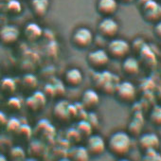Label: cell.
Returning <instances> with one entry per match:
<instances>
[{
	"label": "cell",
	"instance_id": "cell-1",
	"mask_svg": "<svg viewBox=\"0 0 161 161\" xmlns=\"http://www.w3.org/2000/svg\"><path fill=\"white\" fill-rule=\"evenodd\" d=\"M132 146V140L131 136L128 133L119 131L114 133L108 139V143L106 147L110 151L111 153L114 155L122 157L126 155Z\"/></svg>",
	"mask_w": 161,
	"mask_h": 161
},
{
	"label": "cell",
	"instance_id": "cell-2",
	"mask_svg": "<svg viewBox=\"0 0 161 161\" xmlns=\"http://www.w3.org/2000/svg\"><path fill=\"white\" fill-rule=\"evenodd\" d=\"M131 50L130 44L120 38H113L109 41L106 48V52L109 55L110 58L116 59V60H121L128 56L129 52Z\"/></svg>",
	"mask_w": 161,
	"mask_h": 161
},
{
	"label": "cell",
	"instance_id": "cell-3",
	"mask_svg": "<svg viewBox=\"0 0 161 161\" xmlns=\"http://www.w3.org/2000/svg\"><path fill=\"white\" fill-rule=\"evenodd\" d=\"M94 36L92 31L86 28V27H80L75 30V31L72 34V44L74 45L75 47L79 49H86L91 44L93 43Z\"/></svg>",
	"mask_w": 161,
	"mask_h": 161
},
{
	"label": "cell",
	"instance_id": "cell-4",
	"mask_svg": "<svg viewBox=\"0 0 161 161\" xmlns=\"http://www.w3.org/2000/svg\"><path fill=\"white\" fill-rule=\"evenodd\" d=\"M114 93L119 102L123 103H130L136 99V89L132 83L125 80V82H121L117 85Z\"/></svg>",
	"mask_w": 161,
	"mask_h": 161
},
{
	"label": "cell",
	"instance_id": "cell-5",
	"mask_svg": "<svg viewBox=\"0 0 161 161\" xmlns=\"http://www.w3.org/2000/svg\"><path fill=\"white\" fill-rule=\"evenodd\" d=\"M119 31V23L111 17H103L98 25V31L102 38L111 40L117 37Z\"/></svg>",
	"mask_w": 161,
	"mask_h": 161
},
{
	"label": "cell",
	"instance_id": "cell-6",
	"mask_svg": "<svg viewBox=\"0 0 161 161\" xmlns=\"http://www.w3.org/2000/svg\"><path fill=\"white\" fill-rule=\"evenodd\" d=\"M86 60L91 68L100 71V70L103 69L109 64L110 57L107 54L105 49L98 48V49L91 51L87 55Z\"/></svg>",
	"mask_w": 161,
	"mask_h": 161
},
{
	"label": "cell",
	"instance_id": "cell-7",
	"mask_svg": "<svg viewBox=\"0 0 161 161\" xmlns=\"http://www.w3.org/2000/svg\"><path fill=\"white\" fill-rule=\"evenodd\" d=\"M142 16L149 23H158L161 17V6L154 0L148 1L140 7Z\"/></svg>",
	"mask_w": 161,
	"mask_h": 161
},
{
	"label": "cell",
	"instance_id": "cell-8",
	"mask_svg": "<svg viewBox=\"0 0 161 161\" xmlns=\"http://www.w3.org/2000/svg\"><path fill=\"white\" fill-rule=\"evenodd\" d=\"M90 156H99L106 150V143L103 136L99 135H90L86 146Z\"/></svg>",
	"mask_w": 161,
	"mask_h": 161
},
{
	"label": "cell",
	"instance_id": "cell-9",
	"mask_svg": "<svg viewBox=\"0 0 161 161\" xmlns=\"http://www.w3.org/2000/svg\"><path fill=\"white\" fill-rule=\"evenodd\" d=\"M20 36V31L14 25H5L0 28V44L4 46H13Z\"/></svg>",
	"mask_w": 161,
	"mask_h": 161
},
{
	"label": "cell",
	"instance_id": "cell-10",
	"mask_svg": "<svg viewBox=\"0 0 161 161\" xmlns=\"http://www.w3.org/2000/svg\"><path fill=\"white\" fill-rule=\"evenodd\" d=\"M119 8V2L117 0H98L97 12L103 17L113 16Z\"/></svg>",
	"mask_w": 161,
	"mask_h": 161
},
{
	"label": "cell",
	"instance_id": "cell-11",
	"mask_svg": "<svg viewBox=\"0 0 161 161\" xmlns=\"http://www.w3.org/2000/svg\"><path fill=\"white\" fill-rule=\"evenodd\" d=\"M100 104V96L97 91L87 89L82 96V106L86 110H93Z\"/></svg>",
	"mask_w": 161,
	"mask_h": 161
},
{
	"label": "cell",
	"instance_id": "cell-12",
	"mask_svg": "<svg viewBox=\"0 0 161 161\" xmlns=\"http://www.w3.org/2000/svg\"><path fill=\"white\" fill-rule=\"evenodd\" d=\"M64 80L67 86L70 87H77L83 83L84 75L79 68H70L65 72Z\"/></svg>",
	"mask_w": 161,
	"mask_h": 161
},
{
	"label": "cell",
	"instance_id": "cell-13",
	"mask_svg": "<svg viewBox=\"0 0 161 161\" xmlns=\"http://www.w3.org/2000/svg\"><path fill=\"white\" fill-rule=\"evenodd\" d=\"M49 8V0H31V10L32 14L38 17H44Z\"/></svg>",
	"mask_w": 161,
	"mask_h": 161
},
{
	"label": "cell",
	"instance_id": "cell-14",
	"mask_svg": "<svg viewBox=\"0 0 161 161\" xmlns=\"http://www.w3.org/2000/svg\"><path fill=\"white\" fill-rule=\"evenodd\" d=\"M158 145H159V139L157 136L153 133L145 134L141 136L139 138V146L146 152L156 149Z\"/></svg>",
	"mask_w": 161,
	"mask_h": 161
},
{
	"label": "cell",
	"instance_id": "cell-15",
	"mask_svg": "<svg viewBox=\"0 0 161 161\" xmlns=\"http://www.w3.org/2000/svg\"><path fill=\"white\" fill-rule=\"evenodd\" d=\"M24 34L29 41L35 42V41L39 40L41 38V36L43 35V30L38 24L32 22V23H29L25 27Z\"/></svg>",
	"mask_w": 161,
	"mask_h": 161
},
{
	"label": "cell",
	"instance_id": "cell-16",
	"mask_svg": "<svg viewBox=\"0 0 161 161\" xmlns=\"http://www.w3.org/2000/svg\"><path fill=\"white\" fill-rule=\"evenodd\" d=\"M122 70L125 74L129 76H134L139 71V63L137 59L134 57H125L122 63Z\"/></svg>",
	"mask_w": 161,
	"mask_h": 161
},
{
	"label": "cell",
	"instance_id": "cell-17",
	"mask_svg": "<svg viewBox=\"0 0 161 161\" xmlns=\"http://www.w3.org/2000/svg\"><path fill=\"white\" fill-rule=\"evenodd\" d=\"M71 161H89L90 155L86 147H75L70 153Z\"/></svg>",
	"mask_w": 161,
	"mask_h": 161
},
{
	"label": "cell",
	"instance_id": "cell-18",
	"mask_svg": "<svg viewBox=\"0 0 161 161\" xmlns=\"http://www.w3.org/2000/svg\"><path fill=\"white\" fill-rule=\"evenodd\" d=\"M46 103V97L43 93H35L28 100V105L31 109H40L44 107V104Z\"/></svg>",
	"mask_w": 161,
	"mask_h": 161
},
{
	"label": "cell",
	"instance_id": "cell-19",
	"mask_svg": "<svg viewBox=\"0 0 161 161\" xmlns=\"http://www.w3.org/2000/svg\"><path fill=\"white\" fill-rule=\"evenodd\" d=\"M6 10L12 15H18L22 12V5L18 0H9L6 4Z\"/></svg>",
	"mask_w": 161,
	"mask_h": 161
},
{
	"label": "cell",
	"instance_id": "cell-20",
	"mask_svg": "<svg viewBox=\"0 0 161 161\" xmlns=\"http://www.w3.org/2000/svg\"><path fill=\"white\" fill-rule=\"evenodd\" d=\"M92 129L93 127L91 126V124L87 121V120H80L79 123H78V127H77V131L79 132V134L82 136V135H85L86 136H89L91 135V132H92Z\"/></svg>",
	"mask_w": 161,
	"mask_h": 161
},
{
	"label": "cell",
	"instance_id": "cell-21",
	"mask_svg": "<svg viewBox=\"0 0 161 161\" xmlns=\"http://www.w3.org/2000/svg\"><path fill=\"white\" fill-rule=\"evenodd\" d=\"M11 157L14 160V161H21L25 158V151L19 147V146H15L14 147L11 152Z\"/></svg>",
	"mask_w": 161,
	"mask_h": 161
},
{
	"label": "cell",
	"instance_id": "cell-22",
	"mask_svg": "<svg viewBox=\"0 0 161 161\" xmlns=\"http://www.w3.org/2000/svg\"><path fill=\"white\" fill-rule=\"evenodd\" d=\"M151 121L154 125H160L161 123V109L158 106H155L151 114Z\"/></svg>",
	"mask_w": 161,
	"mask_h": 161
},
{
	"label": "cell",
	"instance_id": "cell-23",
	"mask_svg": "<svg viewBox=\"0 0 161 161\" xmlns=\"http://www.w3.org/2000/svg\"><path fill=\"white\" fill-rule=\"evenodd\" d=\"M6 124H7L8 130H11V131H17V130H19L20 126H21L19 120L17 119H14V118L7 120Z\"/></svg>",
	"mask_w": 161,
	"mask_h": 161
},
{
	"label": "cell",
	"instance_id": "cell-24",
	"mask_svg": "<svg viewBox=\"0 0 161 161\" xmlns=\"http://www.w3.org/2000/svg\"><path fill=\"white\" fill-rule=\"evenodd\" d=\"M6 122H7L6 116L2 112H0V124H6Z\"/></svg>",
	"mask_w": 161,
	"mask_h": 161
},
{
	"label": "cell",
	"instance_id": "cell-25",
	"mask_svg": "<svg viewBox=\"0 0 161 161\" xmlns=\"http://www.w3.org/2000/svg\"><path fill=\"white\" fill-rule=\"evenodd\" d=\"M117 1L119 2V3H122V4H124V5H128V4L134 2L135 0H117Z\"/></svg>",
	"mask_w": 161,
	"mask_h": 161
},
{
	"label": "cell",
	"instance_id": "cell-26",
	"mask_svg": "<svg viewBox=\"0 0 161 161\" xmlns=\"http://www.w3.org/2000/svg\"><path fill=\"white\" fill-rule=\"evenodd\" d=\"M0 161H9V160H8V158H7L6 155L0 153Z\"/></svg>",
	"mask_w": 161,
	"mask_h": 161
},
{
	"label": "cell",
	"instance_id": "cell-27",
	"mask_svg": "<svg viewBox=\"0 0 161 161\" xmlns=\"http://www.w3.org/2000/svg\"><path fill=\"white\" fill-rule=\"evenodd\" d=\"M147 1H148V0H137V2H138V5H139V7H141L143 4H145Z\"/></svg>",
	"mask_w": 161,
	"mask_h": 161
},
{
	"label": "cell",
	"instance_id": "cell-28",
	"mask_svg": "<svg viewBox=\"0 0 161 161\" xmlns=\"http://www.w3.org/2000/svg\"><path fill=\"white\" fill-rule=\"evenodd\" d=\"M118 161H131V160H129V159H127V158H120V159H119Z\"/></svg>",
	"mask_w": 161,
	"mask_h": 161
}]
</instances>
